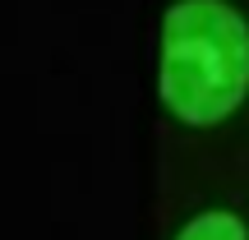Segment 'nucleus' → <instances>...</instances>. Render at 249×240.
<instances>
[{"instance_id": "1", "label": "nucleus", "mask_w": 249, "mask_h": 240, "mask_svg": "<svg viewBox=\"0 0 249 240\" xmlns=\"http://www.w3.org/2000/svg\"><path fill=\"white\" fill-rule=\"evenodd\" d=\"M249 92V23L226 0H180L161 23V102L185 125L226 120Z\"/></svg>"}, {"instance_id": "2", "label": "nucleus", "mask_w": 249, "mask_h": 240, "mask_svg": "<svg viewBox=\"0 0 249 240\" xmlns=\"http://www.w3.org/2000/svg\"><path fill=\"white\" fill-rule=\"evenodd\" d=\"M176 240H249L245 222L235 213H222V208H213V213H198L189 217L185 226H180Z\"/></svg>"}]
</instances>
